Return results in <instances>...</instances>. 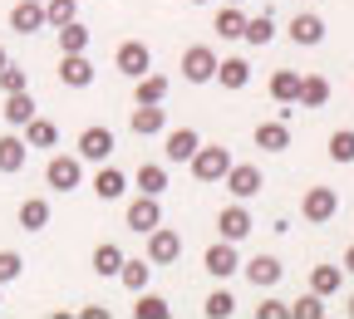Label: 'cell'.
<instances>
[{
    "label": "cell",
    "mask_w": 354,
    "mask_h": 319,
    "mask_svg": "<svg viewBox=\"0 0 354 319\" xmlns=\"http://www.w3.org/2000/svg\"><path fill=\"white\" fill-rule=\"evenodd\" d=\"M118 280H123V290H148V280H153V260H128L123 255V265H118Z\"/></svg>",
    "instance_id": "obj_25"
},
{
    "label": "cell",
    "mask_w": 354,
    "mask_h": 319,
    "mask_svg": "<svg viewBox=\"0 0 354 319\" xmlns=\"http://www.w3.org/2000/svg\"><path fill=\"white\" fill-rule=\"evenodd\" d=\"M177 255H183V236H177L172 226L158 221L153 231H148V260H153V265H172Z\"/></svg>",
    "instance_id": "obj_10"
},
{
    "label": "cell",
    "mask_w": 354,
    "mask_h": 319,
    "mask_svg": "<svg viewBox=\"0 0 354 319\" xmlns=\"http://www.w3.org/2000/svg\"><path fill=\"white\" fill-rule=\"evenodd\" d=\"M325 153H330V162H339V167H344V162H354V128L330 133V148H325Z\"/></svg>",
    "instance_id": "obj_37"
},
{
    "label": "cell",
    "mask_w": 354,
    "mask_h": 319,
    "mask_svg": "<svg viewBox=\"0 0 354 319\" xmlns=\"http://www.w3.org/2000/svg\"><path fill=\"white\" fill-rule=\"evenodd\" d=\"M6 64H10V55H6V44H0V69H6Z\"/></svg>",
    "instance_id": "obj_44"
},
{
    "label": "cell",
    "mask_w": 354,
    "mask_h": 319,
    "mask_svg": "<svg viewBox=\"0 0 354 319\" xmlns=\"http://www.w3.org/2000/svg\"><path fill=\"white\" fill-rule=\"evenodd\" d=\"M128 128L138 133V138H158V133H167V108L162 104H133Z\"/></svg>",
    "instance_id": "obj_12"
},
{
    "label": "cell",
    "mask_w": 354,
    "mask_h": 319,
    "mask_svg": "<svg viewBox=\"0 0 354 319\" xmlns=\"http://www.w3.org/2000/svg\"><path fill=\"white\" fill-rule=\"evenodd\" d=\"M187 6H212V0H187Z\"/></svg>",
    "instance_id": "obj_45"
},
{
    "label": "cell",
    "mask_w": 354,
    "mask_h": 319,
    "mask_svg": "<svg viewBox=\"0 0 354 319\" xmlns=\"http://www.w3.org/2000/svg\"><path fill=\"white\" fill-rule=\"evenodd\" d=\"M59 84L64 88H88V84H94V64H88V55H59Z\"/></svg>",
    "instance_id": "obj_17"
},
{
    "label": "cell",
    "mask_w": 354,
    "mask_h": 319,
    "mask_svg": "<svg viewBox=\"0 0 354 319\" xmlns=\"http://www.w3.org/2000/svg\"><path fill=\"white\" fill-rule=\"evenodd\" d=\"M212 30H216L221 39H241V30H246V10H241V6H221L216 20H212Z\"/></svg>",
    "instance_id": "obj_27"
},
{
    "label": "cell",
    "mask_w": 354,
    "mask_h": 319,
    "mask_svg": "<svg viewBox=\"0 0 354 319\" xmlns=\"http://www.w3.org/2000/svg\"><path fill=\"white\" fill-rule=\"evenodd\" d=\"M295 94H300V74L295 69H276L271 74V99L276 104H295Z\"/></svg>",
    "instance_id": "obj_32"
},
{
    "label": "cell",
    "mask_w": 354,
    "mask_h": 319,
    "mask_svg": "<svg viewBox=\"0 0 354 319\" xmlns=\"http://www.w3.org/2000/svg\"><path fill=\"white\" fill-rule=\"evenodd\" d=\"M25 143H30V153H35V148H55V143H59V128H55L50 118L35 113V118L25 123Z\"/></svg>",
    "instance_id": "obj_29"
},
{
    "label": "cell",
    "mask_w": 354,
    "mask_h": 319,
    "mask_svg": "<svg viewBox=\"0 0 354 319\" xmlns=\"http://www.w3.org/2000/svg\"><path fill=\"white\" fill-rule=\"evenodd\" d=\"M300 216H305L310 226L335 221V216H339V192H335V187H310V192L300 197Z\"/></svg>",
    "instance_id": "obj_3"
},
{
    "label": "cell",
    "mask_w": 354,
    "mask_h": 319,
    "mask_svg": "<svg viewBox=\"0 0 354 319\" xmlns=\"http://www.w3.org/2000/svg\"><path fill=\"white\" fill-rule=\"evenodd\" d=\"M167 94H172V84H167V74H138L133 79V104H167Z\"/></svg>",
    "instance_id": "obj_16"
},
{
    "label": "cell",
    "mask_w": 354,
    "mask_h": 319,
    "mask_svg": "<svg viewBox=\"0 0 354 319\" xmlns=\"http://www.w3.org/2000/svg\"><path fill=\"white\" fill-rule=\"evenodd\" d=\"M0 290H6V285H0Z\"/></svg>",
    "instance_id": "obj_49"
},
{
    "label": "cell",
    "mask_w": 354,
    "mask_h": 319,
    "mask_svg": "<svg viewBox=\"0 0 354 319\" xmlns=\"http://www.w3.org/2000/svg\"><path fill=\"white\" fill-rule=\"evenodd\" d=\"M241 39H246V44H256V50H261V44H271V39H276V20L266 15V10H261V15H246Z\"/></svg>",
    "instance_id": "obj_31"
},
{
    "label": "cell",
    "mask_w": 354,
    "mask_h": 319,
    "mask_svg": "<svg viewBox=\"0 0 354 319\" xmlns=\"http://www.w3.org/2000/svg\"><path fill=\"white\" fill-rule=\"evenodd\" d=\"M241 270H246V280H251L256 290H276L281 276H286V265H281L276 255H256V260H246Z\"/></svg>",
    "instance_id": "obj_14"
},
{
    "label": "cell",
    "mask_w": 354,
    "mask_h": 319,
    "mask_svg": "<svg viewBox=\"0 0 354 319\" xmlns=\"http://www.w3.org/2000/svg\"><path fill=\"white\" fill-rule=\"evenodd\" d=\"M10 30H15V35H35V30H50V25H44V6H39V0H20V6L10 10Z\"/></svg>",
    "instance_id": "obj_21"
},
{
    "label": "cell",
    "mask_w": 354,
    "mask_h": 319,
    "mask_svg": "<svg viewBox=\"0 0 354 319\" xmlns=\"http://www.w3.org/2000/svg\"><path fill=\"white\" fill-rule=\"evenodd\" d=\"M0 118H6V128H25L35 118V99L30 88H20V94H6V108H0Z\"/></svg>",
    "instance_id": "obj_23"
},
{
    "label": "cell",
    "mask_w": 354,
    "mask_h": 319,
    "mask_svg": "<svg viewBox=\"0 0 354 319\" xmlns=\"http://www.w3.org/2000/svg\"><path fill=\"white\" fill-rule=\"evenodd\" d=\"M256 319H290V304L286 300H266V304H256Z\"/></svg>",
    "instance_id": "obj_42"
},
{
    "label": "cell",
    "mask_w": 354,
    "mask_h": 319,
    "mask_svg": "<svg viewBox=\"0 0 354 319\" xmlns=\"http://www.w3.org/2000/svg\"><path fill=\"white\" fill-rule=\"evenodd\" d=\"M221 187H227L236 202H251V197L266 187V177H261V167H251V162H232L227 177H221Z\"/></svg>",
    "instance_id": "obj_5"
},
{
    "label": "cell",
    "mask_w": 354,
    "mask_h": 319,
    "mask_svg": "<svg viewBox=\"0 0 354 319\" xmlns=\"http://www.w3.org/2000/svg\"><path fill=\"white\" fill-rule=\"evenodd\" d=\"M123 192H128V177H123L118 167H104V162H99V172H94V197H99V202H118Z\"/></svg>",
    "instance_id": "obj_22"
},
{
    "label": "cell",
    "mask_w": 354,
    "mask_h": 319,
    "mask_svg": "<svg viewBox=\"0 0 354 319\" xmlns=\"http://www.w3.org/2000/svg\"><path fill=\"white\" fill-rule=\"evenodd\" d=\"M113 69L128 74V79H138V74L153 69V50H148L143 39H123V44H118V55H113Z\"/></svg>",
    "instance_id": "obj_6"
},
{
    "label": "cell",
    "mask_w": 354,
    "mask_h": 319,
    "mask_svg": "<svg viewBox=\"0 0 354 319\" xmlns=\"http://www.w3.org/2000/svg\"><path fill=\"white\" fill-rule=\"evenodd\" d=\"M216 226H221V241H246V236L256 231V216H251L246 202H232V206H221Z\"/></svg>",
    "instance_id": "obj_8"
},
{
    "label": "cell",
    "mask_w": 354,
    "mask_h": 319,
    "mask_svg": "<svg viewBox=\"0 0 354 319\" xmlns=\"http://www.w3.org/2000/svg\"><path fill=\"white\" fill-rule=\"evenodd\" d=\"M39 6H44V0H39Z\"/></svg>",
    "instance_id": "obj_48"
},
{
    "label": "cell",
    "mask_w": 354,
    "mask_h": 319,
    "mask_svg": "<svg viewBox=\"0 0 354 319\" xmlns=\"http://www.w3.org/2000/svg\"><path fill=\"white\" fill-rule=\"evenodd\" d=\"M202 270H207V276H216V280L236 276V270H241L236 241H216V246H207V255H202Z\"/></svg>",
    "instance_id": "obj_11"
},
{
    "label": "cell",
    "mask_w": 354,
    "mask_h": 319,
    "mask_svg": "<svg viewBox=\"0 0 354 319\" xmlns=\"http://www.w3.org/2000/svg\"><path fill=\"white\" fill-rule=\"evenodd\" d=\"M232 309H236L232 290H212V295H207V304H202V314H207V319H227Z\"/></svg>",
    "instance_id": "obj_39"
},
{
    "label": "cell",
    "mask_w": 354,
    "mask_h": 319,
    "mask_svg": "<svg viewBox=\"0 0 354 319\" xmlns=\"http://www.w3.org/2000/svg\"><path fill=\"white\" fill-rule=\"evenodd\" d=\"M79 182H84V157L79 153H55L44 162V187L50 192H74Z\"/></svg>",
    "instance_id": "obj_1"
},
{
    "label": "cell",
    "mask_w": 354,
    "mask_h": 319,
    "mask_svg": "<svg viewBox=\"0 0 354 319\" xmlns=\"http://www.w3.org/2000/svg\"><path fill=\"white\" fill-rule=\"evenodd\" d=\"M330 94H335V88H330L325 74H300V94H295V104H300V108H325Z\"/></svg>",
    "instance_id": "obj_19"
},
{
    "label": "cell",
    "mask_w": 354,
    "mask_h": 319,
    "mask_svg": "<svg viewBox=\"0 0 354 319\" xmlns=\"http://www.w3.org/2000/svg\"><path fill=\"white\" fill-rule=\"evenodd\" d=\"M212 74H216V50H212V44L183 50V79L187 84H212Z\"/></svg>",
    "instance_id": "obj_9"
},
{
    "label": "cell",
    "mask_w": 354,
    "mask_h": 319,
    "mask_svg": "<svg viewBox=\"0 0 354 319\" xmlns=\"http://www.w3.org/2000/svg\"><path fill=\"white\" fill-rule=\"evenodd\" d=\"M256 148H261V153H286V148H290V123H286V118L256 123Z\"/></svg>",
    "instance_id": "obj_20"
},
{
    "label": "cell",
    "mask_w": 354,
    "mask_h": 319,
    "mask_svg": "<svg viewBox=\"0 0 354 319\" xmlns=\"http://www.w3.org/2000/svg\"><path fill=\"white\" fill-rule=\"evenodd\" d=\"M290 319H325V295H300L295 304H290Z\"/></svg>",
    "instance_id": "obj_38"
},
{
    "label": "cell",
    "mask_w": 354,
    "mask_h": 319,
    "mask_svg": "<svg viewBox=\"0 0 354 319\" xmlns=\"http://www.w3.org/2000/svg\"><path fill=\"white\" fill-rule=\"evenodd\" d=\"M227 6H246V0H227Z\"/></svg>",
    "instance_id": "obj_46"
},
{
    "label": "cell",
    "mask_w": 354,
    "mask_h": 319,
    "mask_svg": "<svg viewBox=\"0 0 354 319\" xmlns=\"http://www.w3.org/2000/svg\"><path fill=\"white\" fill-rule=\"evenodd\" d=\"M20 88H30V74L20 64H6L0 69V94H20Z\"/></svg>",
    "instance_id": "obj_40"
},
{
    "label": "cell",
    "mask_w": 354,
    "mask_h": 319,
    "mask_svg": "<svg viewBox=\"0 0 354 319\" xmlns=\"http://www.w3.org/2000/svg\"><path fill=\"white\" fill-rule=\"evenodd\" d=\"M197 143H202L197 128H167V133H162V153H167V162H187V157L197 153Z\"/></svg>",
    "instance_id": "obj_13"
},
{
    "label": "cell",
    "mask_w": 354,
    "mask_h": 319,
    "mask_svg": "<svg viewBox=\"0 0 354 319\" xmlns=\"http://www.w3.org/2000/svg\"><path fill=\"white\" fill-rule=\"evenodd\" d=\"M99 270V276H118V265H123V251H118V241H99L94 246V260H88Z\"/></svg>",
    "instance_id": "obj_34"
},
{
    "label": "cell",
    "mask_w": 354,
    "mask_h": 319,
    "mask_svg": "<svg viewBox=\"0 0 354 319\" xmlns=\"http://www.w3.org/2000/svg\"><path fill=\"white\" fill-rule=\"evenodd\" d=\"M69 20H79V0H44V25L50 30H59Z\"/></svg>",
    "instance_id": "obj_35"
},
{
    "label": "cell",
    "mask_w": 354,
    "mask_h": 319,
    "mask_svg": "<svg viewBox=\"0 0 354 319\" xmlns=\"http://www.w3.org/2000/svg\"><path fill=\"white\" fill-rule=\"evenodd\" d=\"M349 314H354V295H349Z\"/></svg>",
    "instance_id": "obj_47"
},
{
    "label": "cell",
    "mask_w": 354,
    "mask_h": 319,
    "mask_svg": "<svg viewBox=\"0 0 354 319\" xmlns=\"http://www.w3.org/2000/svg\"><path fill=\"white\" fill-rule=\"evenodd\" d=\"M221 88H232V94H236V88H246L251 84V64L246 59H216V74H212Z\"/></svg>",
    "instance_id": "obj_24"
},
{
    "label": "cell",
    "mask_w": 354,
    "mask_h": 319,
    "mask_svg": "<svg viewBox=\"0 0 354 319\" xmlns=\"http://www.w3.org/2000/svg\"><path fill=\"white\" fill-rule=\"evenodd\" d=\"M113 148H118V143H113V133L99 128V123H94V128H84V133H79V143H74V153H79L84 162H109Z\"/></svg>",
    "instance_id": "obj_7"
},
{
    "label": "cell",
    "mask_w": 354,
    "mask_h": 319,
    "mask_svg": "<svg viewBox=\"0 0 354 319\" xmlns=\"http://www.w3.org/2000/svg\"><path fill=\"white\" fill-rule=\"evenodd\" d=\"M339 285H344V265H315V270H310V290H315V295H339Z\"/></svg>",
    "instance_id": "obj_26"
},
{
    "label": "cell",
    "mask_w": 354,
    "mask_h": 319,
    "mask_svg": "<svg viewBox=\"0 0 354 319\" xmlns=\"http://www.w3.org/2000/svg\"><path fill=\"white\" fill-rule=\"evenodd\" d=\"M20 226H25V231H44V226H50V202H44V197H25L20 202Z\"/></svg>",
    "instance_id": "obj_30"
},
{
    "label": "cell",
    "mask_w": 354,
    "mask_h": 319,
    "mask_svg": "<svg viewBox=\"0 0 354 319\" xmlns=\"http://www.w3.org/2000/svg\"><path fill=\"white\" fill-rule=\"evenodd\" d=\"M25 157H30V143H25V133L20 128H10L6 138H0V172H25Z\"/></svg>",
    "instance_id": "obj_15"
},
{
    "label": "cell",
    "mask_w": 354,
    "mask_h": 319,
    "mask_svg": "<svg viewBox=\"0 0 354 319\" xmlns=\"http://www.w3.org/2000/svg\"><path fill=\"white\" fill-rule=\"evenodd\" d=\"M138 192H148V197H162L167 192V167L162 162H143L138 167Z\"/></svg>",
    "instance_id": "obj_33"
},
{
    "label": "cell",
    "mask_w": 354,
    "mask_h": 319,
    "mask_svg": "<svg viewBox=\"0 0 354 319\" xmlns=\"http://www.w3.org/2000/svg\"><path fill=\"white\" fill-rule=\"evenodd\" d=\"M187 167H192V177L197 182H221V177H227V167H232V153L227 148H207V143H197V153L187 157Z\"/></svg>",
    "instance_id": "obj_2"
},
{
    "label": "cell",
    "mask_w": 354,
    "mask_h": 319,
    "mask_svg": "<svg viewBox=\"0 0 354 319\" xmlns=\"http://www.w3.org/2000/svg\"><path fill=\"white\" fill-rule=\"evenodd\" d=\"M172 314V304L162 300V295H148V290H138V304H133V319H167Z\"/></svg>",
    "instance_id": "obj_36"
},
{
    "label": "cell",
    "mask_w": 354,
    "mask_h": 319,
    "mask_svg": "<svg viewBox=\"0 0 354 319\" xmlns=\"http://www.w3.org/2000/svg\"><path fill=\"white\" fill-rule=\"evenodd\" d=\"M158 221H162V202L148 197V192H138L128 202V211H123V226H128V231H138V236H148Z\"/></svg>",
    "instance_id": "obj_4"
},
{
    "label": "cell",
    "mask_w": 354,
    "mask_h": 319,
    "mask_svg": "<svg viewBox=\"0 0 354 319\" xmlns=\"http://www.w3.org/2000/svg\"><path fill=\"white\" fill-rule=\"evenodd\" d=\"M20 276H25L20 251H0V285H10V280H20Z\"/></svg>",
    "instance_id": "obj_41"
},
{
    "label": "cell",
    "mask_w": 354,
    "mask_h": 319,
    "mask_svg": "<svg viewBox=\"0 0 354 319\" xmlns=\"http://www.w3.org/2000/svg\"><path fill=\"white\" fill-rule=\"evenodd\" d=\"M55 35H59V55H88V39H94V35H88V30H84L79 20L59 25Z\"/></svg>",
    "instance_id": "obj_28"
},
{
    "label": "cell",
    "mask_w": 354,
    "mask_h": 319,
    "mask_svg": "<svg viewBox=\"0 0 354 319\" xmlns=\"http://www.w3.org/2000/svg\"><path fill=\"white\" fill-rule=\"evenodd\" d=\"M286 35L300 44V50H315V44H325V20H320V15H295V20L286 25Z\"/></svg>",
    "instance_id": "obj_18"
},
{
    "label": "cell",
    "mask_w": 354,
    "mask_h": 319,
    "mask_svg": "<svg viewBox=\"0 0 354 319\" xmlns=\"http://www.w3.org/2000/svg\"><path fill=\"white\" fill-rule=\"evenodd\" d=\"M344 276H354V246L344 251Z\"/></svg>",
    "instance_id": "obj_43"
}]
</instances>
